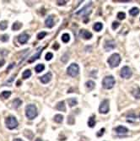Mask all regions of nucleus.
<instances>
[{
    "label": "nucleus",
    "mask_w": 140,
    "mask_h": 141,
    "mask_svg": "<svg viewBox=\"0 0 140 141\" xmlns=\"http://www.w3.org/2000/svg\"><path fill=\"white\" fill-rule=\"evenodd\" d=\"M38 115V112H37V108L33 104H30V105L26 106L25 107V116L26 117L30 120L36 118Z\"/></svg>",
    "instance_id": "obj_1"
},
{
    "label": "nucleus",
    "mask_w": 140,
    "mask_h": 141,
    "mask_svg": "<svg viewBox=\"0 0 140 141\" xmlns=\"http://www.w3.org/2000/svg\"><path fill=\"white\" fill-rule=\"evenodd\" d=\"M111 68H116L120 64L121 62V56L118 53H113L107 60Z\"/></svg>",
    "instance_id": "obj_2"
},
{
    "label": "nucleus",
    "mask_w": 140,
    "mask_h": 141,
    "mask_svg": "<svg viewBox=\"0 0 140 141\" xmlns=\"http://www.w3.org/2000/svg\"><path fill=\"white\" fill-rule=\"evenodd\" d=\"M116 80H115L114 77L112 75H109V76L105 77L103 80H102V85L105 89H111L114 86Z\"/></svg>",
    "instance_id": "obj_3"
},
{
    "label": "nucleus",
    "mask_w": 140,
    "mask_h": 141,
    "mask_svg": "<svg viewBox=\"0 0 140 141\" xmlns=\"http://www.w3.org/2000/svg\"><path fill=\"white\" fill-rule=\"evenodd\" d=\"M68 75L71 77H76L79 73V67L77 63H72L68 66L67 69Z\"/></svg>",
    "instance_id": "obj_4"
},
{
    "label": "nucleus",
    "mask_w": 140,
    "mask_h": 141,
    "mask_svg": "<svg viewBox=\"0 0 140 141\" xmlns=\"http://www.w3.org/2000/svg\"><path fill=\"white\" fill-rule=\"evenodd\" d=\"M5 123H6V126L8 129H14L18 127L19 125L17 119L14 117H12V116L7 117L6 120H5Z\"/></svg>",
    "instance_id": "obj_5"
},
{
    "label": "nucleus",
    "mask_w": 140,
    "mask_h": 141,
    "mask_svg": "<svg viewBox=\"0 0 140 141\" xmlns=\"http://www.w3.org/2000/svg\"><path fill=\"white\" fill-rule=\"evenodd\" d=\"M109 110H110V107H109V101L108 100H104L100 103V107H99V112L102 114H106L108 113Z\"/></svg>",
    "instance_id": "obj_6"
},
{
    "label": "nucleus",
    "mask_w": 140,
    "mask_h": 141,
    "mask_svg": "<svg viewBox=\"0 0 140 141\" xmlns=\"http://www.w3.org/2000/svg\"><path fill=\"white\" fill-rule=\"evenodd\" d=\"M132 75V70H131V69L129 68V67L125 66L121 69L120 75L122 78H123V79H129V78H131Z\"/></svg>",
    "instance_id": "obj_7"
},
{
    "label": "nucleus",
    "mask_w": 140,
    "mask_h": 141,
    "mask_svg": "<svg viewBox=\"0 0 140 141\" xmlns=\"http://www.w3.org/2000/svg\"><path fill=\"white\" fill-rule=\"evenodd\" d=\"M115 47H116V42H115L113 40L106 41V42H105L104 48L106 52H109V51H111V50H113Z\"/></svg>",
    "instance_id": "obj_8"
},
{
    "label": "nucleus",
    "mask_w": 140,
    "mask_h": 141,
    "mask_svg": "<svg viewBox=\"0 0 140 141\" xmlns=\"http://www.w3.org/2000/svg\"><path fill=\"white\" fill-rule=\"evenodd\" d=\"M44 49V47H39L38 48V50H37V52H36V54H34L33 56L30 58V59H29V61L28 62H35L36 60H37V59H39L40 58V57H41V53H42V50Z\"/></svg>",
    "instance_id": "obj_9"
},
{
    "label": "nucleus",
    "mask_w": 140,
    "mask_h": 141,
    "mask_svg": "<svg viewBox=\"0 0 140 141\" xmlns=\"http://www.w3.org/2000/svg\"><path fill=\"white\" fill-rule=\"evenodd\" d=\"M45 24H46V26L48 28H52L54 26V17H53V15H49L45 20Z\"/></svg>",
    "instance_id": "obj_10"
},
{
    "label": "nucleus",
    "mask_w": 140,
    "mask_h": 141,
    "mask_svg": "<svg viewBox=\"0 0 140 141\" xmlns=\"http://www.w3.org/2000/svg\"><path fill=\"white\" fill-rule=\"evenodd\" d=\"M52 78V73L48 72V73H46V75H44L43 76L41 77V83H43V84H47L48 82H50L51 81Z\"/></svg>",
    "instance_id": "obj_11"
},
{
    "label": "nucleus",
    "mask_w": 140,
    "mask_h": 141,
    "mask_svg": "<svg viewBox=\"0 0 140 141\" xmlns=\"http://www.w3.org/2000/svg\"><path fill=\"white\" fill-rule=\"evenodd\" d=\"M30 39V36L26 33H23V34L20 35L18 37V41L20 44H25V43L27 42V41Z\"/></svg>",
    "instance_id": "obj_12"
},
{
    "label": "nucleus",
    "mask_w": 140,
    "mask_h": 141,
    "mask_svg": "<svg viewBox=\"0 0 140 141\" xmlns=\"http://www.w3.org/2000/svg\"><path fill=\"white\" fill-rule=\"evenodd\" d=\"M79 35L80 36H82L83 38L85 39V40H90L92 37V33L86 30H81L79 31Z\"/></svg>",
    "instance_id": "obj_13"
},
{
    "label": "nucleus",
    "mask_w": 140,
    "mask_h": 141,
    "mask_svg": "<svg viewBox=\"0 0 140 141\" xmlns=\"http://www.w3.org/2000/svg\"><path fill=\"white\" fill-rule=\"evenodd\" d=\"M115 131H116V133H117V134L122 135V134H126V133H128V129H127L126 127H124V126H118L117 128H116Z\"/></svg>",
    "instance_id": "obj_14"
},
{
    "label": "nucleus",
    "mask_w": 140,
    "mask_h": 141,
    "mask_svg": "<svg viewBox=\"0 0 140 141\" xmlns=\"http://www.w3.org/2000/svg\"><path fill=\"white\" fill-rule=\"evenodd\" d=\"M56 108L58 109V111L65 112V111H66V106H65V102H64L63 101H59V102L57 104Z\"/></svg>",
    "instance_id": "obj_15"
},
{
    "label": "nucleus",
    "mask_w": 140,
    "mask_h": 141,
    "mask_svg": "<svg viewBox=\"0 0 140 141\" xmlns=\"http://www.w3.org/2000/svg\"><path fill=\"white\" fill-rule=\"evenodd\" d=\"M95 115H92L91 117H89L88 126L90 128H93V127H95Z\"/></svg>",
    "instance_id": "obj_16"
},
{
    "label": "nucleus",
    "mask_w": 140,
    "mask_h": 141,
    "mask_svg": "<svg viewBox=\"0 0 140 141\" xmlns=\"http://www.w3.org/2000/svg\"><path fill=\"white\" fill-rule=\"evenodd\" d=\"M132 95L136 99H140V88L138 86H137L136 88H134L132 91Z\"/></svg>",
    "instance_id": "obj_17"
},
{
    "label": "nucleus",
    "mask_w": 140,
    "mask_h": 141,
    "mask_svg": "<svg viewBox=\"0 0 140 141\" xmlns=\"http://www.w3.org/2000/svg\"><path fill=\"white\" fill-rule=\"evenodd\" d=\"M85 86H86V88L88 89L89 91H92L93 89L95 88V84L94 81L89 80L85 83Z\"/></svg>",
    "instance_id": "obj_18"
},
{
    "label": "nucleus",
    "mask_w": 140,
    "mask_h": 141,
    "mask_svg": "<svg viewBox=\"0 0 140 141\" xmlns=\"http://www.w3.org/2000/svg\"><path fill=\"white\" fill-rule=\"evenodd\" d=\"M21 104H22V101H21L20 98H16L13 101V107L16 109L19 108V107L21 106Z\"/></svg>",
    "instance_id": "obj_19"
},
{
    "label": "nucleus",
    "mask_w": 140,
    "mask_h": 141,
    "mask_svg": "<svg viewBox=\"0 0 140 141\" xmlns=\"http://www.w3.org/2000/svg\"><path fill=\"white\" fill-rule=\"evenodd\" d=\"M68 105H69L70 107H73L78 104V101H77L76 98H69L68 100Z\"/></svg>",
    "instance_id": "obj_20"
},
{
    "label": "nucleus",
    "mask_w": 140,
    "mask_h": 141,
    "mask_svg": "<svg viewBox=\"0 0 140 141\" xmlns=\"http://www.w3.org/2000/svg\"><path fill=\"white\" fill-rule=\"evenodd\" d=\"M93 28H94V30H95V31L99 32V31H100V30H102V28H103V25H102V23H100V22H97L94 25Z\"/></svg>",
    "instance_id": "obj_21"
},
{
    "label": "nucleus",
    "mask_w": 140,
    "mask_h": 141,
    "mask_svg": "<svg viewBox=\"0 0 140 141\" xmlns=\"http://www.w3.org/2000/svg\"><path fill=\"white\" fill-rule=\"evenodd\" d=\"M129 14L132 16H136V15H138L139 14V9L138 8H136V7H133V8H132L129 10Z\"/></svg>",
    "instance_id": "obj_22"
},
{
    "label": "nucleus",
    "mask_w": 140,
    "mask_h": 141,
    "mask_svg": "<svg viewBox=\"0 0 140 141\" xmlns=\"http://www.w3.org/2000/svg\"><path fill=\"white\" fill-rule=\"evenodd\" d=\"M54 121L58 123H61L62 121H63V116L61 114H57L55 115L54 117Z\"/></svg>",
    "instance_id": "obj_23"
},
{
    "label": "nucleus",
    "mask_w": 140,
    "mask_h": 141,
    "mask_svg": "<svg viewBox=\"0 0 140 141\" xmlns=\"http://www.w3.org/2000/svg\"><path fill=\"white\" fill-rule=\"evenodd\" d=\"M31 76V71L30 69H26L23 72L22 74V78L23 79H28Z\"/></svg>",
    "instance_id": "obj_24"
},
{
    "label": "nucleus",
    "mask_w": 140,
    "mask_h": 141,
    "mask_svg": "<svg viewBox=\"0 0 140 141\" xmlns=\"http://www.w3.org/2000/svg\"><path fill=\"white\" fill-rule=\"evenodd\" d=\"M36 69V73H41L45 69V65L42 64V63H40V64H37L35 68Z\"/></svg>",
    "instance_id": "obj_25"
},
{
    "label": "nucleus",
    "mask_w": 140,
    "mask_h": 141,
    "mask_svg": "<svg viewBox=\"0 0 140 141\" xmlns=\"http://www.w3.org/2000/svg\"><path fill=\"white\" fill-rule=\"evenodd\" d=\"M22 27V24L20 22H15L12 25V30H19L20 28Z\"/></svg>",
    "instance_id": "obj_26"
},
{
    "label": "nucleus",
    "mask_w": 140,
    "mask_h": 141,
    "mask_svg": "<svg viewBox=\"0 0 140 141\" xmlns=\"http://www.w3.org/2000/svg\"><path fill=\"white\" fill-rule=\"evenodd\" d=\"M135 120H136V116H135L133 113H131V114H129L128 116L127 121H128V123H133V122H135Z\"/></svg>",
    "instance_id": "obj_27"
},
{
    "label": "nucleus",
    "mask_w": 140,
    "mask_h": 141,
    "mask_svg": "<svg viewBox=\"0 0 140 141\" xmlns=\"http://www.w3.org/2000/svg\"><path fill=\"white\" fill-rule=\"evenodd\" d=\"M11 95V91H3L2 93H1V95H0V96L3 97L4 99H8V97Z\"/></svg>",
    "instance_id": "obj_28"
},
{
    "label": "nucleus",
    "mask_w": 140,
    "mask_h": 141,
    "mask_svg": "<svg viewBox=\"0 0 140 141\" xmlns=\"http://www.w3.org/2000/svg\"><path fill=\"white\" fill-rule=\"evenodd\" d=\"M69 40H70V36L68 34V33H64V34L62 36V41H63V42H65V43L68 42Z\"/></svg>",
    "instance_id": "obj_29"
},
{
    "label": "nucleus",
    "mask_w": 140,
    "mask_h": 141,
    "mask_svg": "<svg viewBox=\"0 0 140 141\" xmlns=\"http://www.w3.org/2000/svg\"><path fill=\"white\" fill-rule=\"evenodd\" d=\"M7 27H8V22H7L6 20H3L0 22V29L2 30H6Z\"/></svg>",
    "instance_id": "obj_30"
},
{
    "label": "nucleus",
    "mask_w": 140,
    "mask_h": 141,
    "mask_svg": "<svg viewBox=\"0 0 140 141\" xmlns=\"http://www.w3.org/2000/svg\"><path fill=\"white\" fill-rule=\"evenodd\" d=\"M46 35H47V33H46V31H41V32L38 33V35H37V39H38V40H41V39L44 38Z\"/></svg>",
    "instance_id": "obj_31"
},
{
    "label": "nucleus",
    "mask_w": 140,
    "mask_h": 141,
    "mask_svg": "<svg viewBox=\"0 0 140 141\" xmlns=\"http://www.w3.org/2000/svg\"><path fill=\"white\" fill-rule=\"evenodd\" d=\"M125 17H126V14L124 12H119L117 14V18L119 20H124Z\"/></svg>",
    "instance_id": "obj_32"
},
{
    "label": "nucleus",
    "mask_w": 140,
    "mask_h": 141,
    "mask_svg": "<svg viewBox=\"0 0 140 141\" xmlns=\"http://www.w3.org/2000/svg\"><path fill=\"white\" fill-rule=\"evenodd\" d=\"M8 35H3L1 37H0V40L2 41H4V42H6V41H8Z\"/></svg>",
    "instance_id": "obj_33"
},
{
    "label": "nucleus",
    "mask_w": 140,
    "mask_h": 141,
    "mask_svg": "<svg viewBox=\"0 0 140 141\" xmlns=\"http://www.w3.org/2000/svg\"><path fill=\"white\" fill-rule=\"evenodd\" d=\"M52 58H53V54H52V53H47L46 54V61H50Z\"/></svg>",
    "instance_id": "obj_34"
},
{
    "label": "nucleus",
    "mask_w": 140,
    "mask_h": 141,
    "mask_svg": "<svg viewBox=\"0 0 140 141\" xmlns=\"http://www.w3.org/2000/svg\"><path fill=\"white\" fill-rule=\"evenodd\" d=\"M119 25H120V24H119L118 22H116V21H114V22L112 23V25H111V28L113 29V30H116V29L118 28Z\"/></svg>",
    "instance_id": "obj_35"
},
{
    "label": "nucleus",
    "mask_w": 140,
    "mask_h": 141,
    "mask_svg": "<svg viewBox=\"0 0 140 141\" xmlns=\"http://www.w3.org/2000/svg\"><path fill=\"white\" fill-rule=\"evenodd\" d=\"M104 133H105V129H101L100 131L97 133V136H98V137H100L101 135L104 134Z\"/></svg>",
    "instance_id": "obj_36"
},
{
    "label": "nucleus",
    "mask_w": 140,
    "mask_h": 141,
    "mask_svg": "<svg viewBox=\"0 0 140 141\" xmlns=\"http://www.w3.org/2000/svg\"><path fill=\"white\" fill-rule=\"evenodd\" d=\"M66 3H67V1H58L57 4H58V5H64Z\"/></svg>",
    "instance_id": "obj_37"
},
{
    "label": "nucleus",
    "mask_w": 140,
    "mask_h": 141,
    "mask_svg": "<svg viewBox=\"0 0 140 141\" xmlns=\"http://www.w3.org/2000/svg\"><path fill=\"white\" fill-rule=\"evenodd\" d=\"M53 49H55V50H58V48H59V44L58 43H55V45H53Z\"/></svg>",
    "instance_id": "obj_38"
},
{
    "label": "nucleus",
    "mask_w": 140,
    "mask_h": 141,
    "mask_svg": "<svg viewBox=\"0 0 140 141\" xmlns=\"http://www.w3.org/2000/svg\"><path fill=\"white\" fill-rule=\"evenodd\" d=\"M14 64H15V63H14V62H12V63H11V64L9 65V67H8V68H7V70H9L10 69H12L13 67L14 66Z\"/></svg>",
    "instance_id": "obj_39"
},
{
    "label": "nucleus",
    "mask_w": 140,
    "mask_h": 141,
    "mask_svg": "<svg viewBox=\"0 0 140 141\" xmlns=\"http://www.w3.org/2000/svg\"><path fill=\"white\" fill-rule=\"evenodd\" d=\"M4 62H5V61L4 60V59H2V60H0V67H2V66H4Z\"/></svg>",
    "instance_id": "obj_40"
},
{
    "label": "nucleus",
    "mask_w": 140,
    "mask_h": 141,
    "mask_svg": "<svg viewBox=\"0 0 140 141\" xmlns=\"http://www.w3.org/2000/svg\"><path fill=\"white\" fill-rule=\"evenodd\" d=\"M13 141H23V140L21 139H14Z\"/></svg>",
    "instance_id": "obj_41"
},
{
    "label": "nucleus",
    "mask_w": 140,
    "mask_h": 141,
    "mask_svg": "<svg viewBox=\"0 0 140 141\" xmlns=\"http://www.w3.org/2000/svg\"><path fill=\"white\" fill-rule=\"evenodd\" d=\"M35 141H42V140H41V139H40V138H37Z\"/></svg>",
    "instance_id": "obj_42"
},
{
    "label": "nucleus",
    "mask_w": 140,
    "mask_h": 141,
    "mask_svg": "<svg viewBox=\"0 0 140 141\" xmlns=\"http://www.w3.org/2000/svg\"><path fill=\"white\" fill-rule=\"evenodd\" d=\"M20 81H18V82H17V85H18V86L19 85H20Z\"/></svg>",
    "instance_id": "obj_43"
},
{
    "label": "nucleus",
    "mask_w": 140,
    "mask_h": 141,
    "mask_svg": "<svg viewBox=\"0 0 140 141\" xmlns=\"http://www.w3.org/2000/svg\"><path fill=\"white\" fill-rule=\"evenodd\" d=\"M139 118H140V115H139Z\"/></svg>",
    "instance_id": "obj_44"
}]
</instances>
